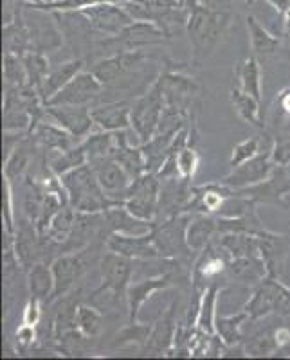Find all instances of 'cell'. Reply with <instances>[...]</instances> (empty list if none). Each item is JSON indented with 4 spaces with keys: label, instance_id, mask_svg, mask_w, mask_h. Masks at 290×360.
Here are the masks:
<instances>
[{
    "label": "cell",
    "instance_id": "ba28073f",
    "mask_svg": "<svg viewBox=\"0 0 290 360\" xmlns=\"http://www.w3.org/2000/svg\"><path fill=\"white\" fill-rule=\"evenodd\" d=\"M189 218L191 213H182L166 220L156 221L151 236L159 249L160 259H184L188 258L191 249L186 240Z\"/></svg>",
    "mask_w": 290,
    "mask_h": 360
},
{
    "label": "cell",
    "instance_id": "83f0119b",
    "mask_svg": "<svg viewBox=\"0 0 290 360\" xmlns=\"http://www.w3.org/2000/svg\"><path fill=\"white\" fill-rule=\"evenodd\" d=\"M106 225L111 233H123V234H146L153 229L156 221H146L141 218H135L134 214L125 207L123 204L112 205L105 211Z\"/></svg>",
    "mask_w": 290,
    "mask_h": 360
},
{
    "label": "cell",
    "instance_id": "3957f363",
    "mask_svg": "<svg viewBox=\"0 0 290 360\" xmlns=\"http://www.w3.org/2000/svg\"><path fill=\"white\" fill-rule=\"evenodd\" d=\"M98 256V247L94 243H89L87 247L72 252L60 254L51 262L54 274V290L51 295L49 303H54L56 299L63 297L74 288V285L85 276L90 269L94 258Z\"/></svg>",
    "mask_w": 290,
    "mask_h": 360
},
{
    "label": "cell",
    "instance_id": "e575fe53",
    "mask_svg": "<svg viewBox=\"0 0 290 360\" xmlns=\"http://www.w3.org/2000/svg\"><path fill=\"white\" fill-rule=\"evenodd\" d=\"M227 270L231 276L246 283H260L267 276V266L262 256H241L231 258Z\"/></svg>",
    "mask_w": 290,
    "mask_h": 360
},
{
    "label": "cell",
    "instance_id": "cb8c5ba5",
    "mask_svg": "<svg viewBox=\"0 0 290 360\" xmlns=\"http://www.w3.org/2000/svg\"><path fill=\"white\" fill-rule=\"evenodd\" d=\"M218 236V218L208 213H193L189 218L186 240L193 252H202Z\"/></svg>",
    "mask_w": 290,
    "mask_h": 360
},
{
    "label": "cell",
    "instance_id": "e0dca14e",
    "mask_svg": "<svg viewBox=\"0 0 290 360\" xmlns=\"http://www.w3.org/2000/svg\"><path fill=\"white\" fill-rule=\"evenodd\" d=\"M45 112L51 121L65 128L80 141L90 135V130L96 124L89 105H47Z\"/></svg>",
    "mask_w": 290,
    "mask_h": 360
},
{
    "label": "cell",
    "instance_id": "52a82bcc",
    "mask_svg": "<svg viewBox=\"0 0 290 360\" xmlns=\"http://www.w3.org/2000/svg\"><path fill=\"white\" fill-rule=\"evenodd\" d=\"M99 269H101V285L92 292L90 299L101 294H112L114 303H119V299L127 301V290L134 274V259L108 250L99 259Z\"/></svg>",
    "mask_w": 290,
    "mask_h": 360
},
{
    "label": "cell",
    "instance_id": "30bf717a",
    "mask_svg": "<svg viewBox=\"0 0 290 360\" xmlns=\"http://www.w3.org/2000/svg\"><path fill=\"white\" fill-rule=\"evenodd\" d=\"M229 262H231V256L218 240L209 243L202 252H198V258H196L191 270V287L195 295L201 297L202 292L211 285L208 281L224 274L229 266Z\"/></svg>",
    "mask_w": 290,
    "mask_h": 360
},
{
    "label": "cell",
    "instance_id": "6da1fadb",
    "mask_svg": "<svg viewBox=\"0 0 290 360\" xmlns=\"http://www.w3.org/2000/svg\"><path fill=\"white\" fill-rule=\"evenodd\" d=\"M189 6V18L186 34L191 47V65L201 67L208 62L231 27L233 15L229 9L218 11L201 4V0H186Z\"/></svg>",
    "mask_w": 290,
    "mask_h": 360
},
{
    "label": "cell",
    "instance_id": "11a10c76",
    "mask_svg": "<svg viewBox=\"0 0 290 360\" xmlns=\"http://www.w3.org/2000/svg\"><path fill=\"white\" fill-rule=\"evenodd\" d=\"M106 2H118V4H121V2H128V0H106Z\"/></svg>",
    "mask_w": 290,
    "mask_h": 360
},
{
    "label": "cell",
    "instance_id": "44dd1931",
    "mask_svg": "<svg viewBox=\"0 0 290 360\" xmlns=\"http://www.w3.org/2000/svg\"><path fill=\"white\" fill-rule=\"evenodd\" d=\"M2 41H4V54H17L24 56L31 51V37L24 20V8L15 4V11L6 18L2 27Z\"/></svg>",
    "mask_w": 290,
    "mask_h": 360
},
{
    "label": "cell",
    "instance_id": "7402d4cb",
    "mask_svg": "<svg viewBox=\"0 0 290 360\" xmlns=\"http://www.w3.org/2000/svg\"><path fill=\"white\" fill-rule=\"evenodd\" d=\"M258 238H260V252H262V258L267 266V276L278 278L290 245L289 236L267 231V233L260 234Z\"/></svg>",
    "mask_w": 290,
    "mask_h": 360
},
{
    "label": "cell",
    "instance_id": "816d5d0a",
    "mask_svg": "<svg viewBox=\"0 0 290 360\" xmlns=\"http://www.w3.org/2000/svg\"><path fill=\"white\" fill-rule=\"evenodd\" d=\"M276 114L290 117V85L279 90L278 98H276Z\"/></svg>",
    "mask_w": 290,
    "mask_h": 360
},
{
    "label": "cell",
    "instance_id": "ac0fdd59",
    "mask_svg": "<svg viewBox=\"0 0 290 360\" xmlns=\"http://www.w3.org/2000/svg\"><path fill=\"white\" fill-rule=\"evenodd\" d=\"M90 166L98 176L99 184L112 200L121 202V195L130 186L132 179L127 169L114 159V157H103V159L90 160Z\"/></svg>",
    "mask_w": 290,
    "mask_h": 360
},
{
    "label": "cell",
    "instance_id": "4dcf8cb0",
    "mask_svg": "<svg viewBox=\"0 0 290 360\" xmlns=\"http://www.w3.org/2000/svg\"><path fill=\"white\" fill-rule=\"evenodd\" d=\"M222 288L217 283H211L196 303L195 326L208 335H215V321H217V301Z\"/></svg>",
    "mask_w": 290,
    "mask_h": 360
},
{
    "label": "cell",
    "instance_id": "f907efd6",
    "mask_svg": "<svg viewBox=\"0 0 290 360\" xmlns=\"http://www.w3.org/2000/svg\"><path fill=\"white\" fill-rule=\"evenodd\" d=\"M38 339L37 333V326L33 324H25L22 323V326L17 330V344L20 349H27L31 348Z\"/></svg>",
    "mask_w": 290,
    "mask_h": 360
},
{
    "label": "cell",
    "instance_id": "d6a6232c",
    "mask_svg": "<svg viewBox=\"0 0 290 360\" xmlns=\"http://www.w3.org/2000/svg\"><path fill=\"white\" fill-rule=\"evenodd\" d=\"M29 294L42 299L44 303H49L54 290L53 266L47 262H37L27 270Z\"/></svg>",
    "mask_w": 290,
    "mask_h": 360
},
{
    "label": "cell",
    "instance_id": "c3c4849f",
    "mask_svg": "<svg viewBox=\"0 0 290 360\" xmlns=\"http://www.w3.org/2000/svg\"><path fill=\"white\" fill-rule=\"evenodd\" d=\"M42 303H44L42 299L34 297V295H29L24 311H22V323L38 326V323L42 321Z\"/></svg>",
    "mask_w": 290,
    "mask_h": 360
},
{
    "label": "cell",
    "instance_id": "ffe728a7",
    "mask_svg": "<svg viewBox=\"0 0 290 360\" xmlns=\"http://www.w3.org/2000/svg\"><path fill=\"white\" fill-rule=\"evenodd\" d=\"M92 119H94L96 127L105 131H123L132 130V103L127 99L121 101L105 103L98 107L90 108Z\"/></svg>",
    "mask_w": 290,
    "mask_h": 360
},
{
    "label": "cell",
    "instance_id": "681fc988",
    "mask_svg": "<svg viewBox=\"0 0 290 360\" xmlns=\"http://www.w3.org/2000/svg\"><path fill=\"white\" fill-rule=\"evenodd\" d=\"M270 157H272L276 166L289 168L290 166V139H276L270 148Z\"/></svg>",
    "mask_w": 290,
    "mask_h": 360
},
{
    "label": "cell",
    "instance_id": "5bb4252c",
    "mask_svg": "<svg viewBox=\"0 0 290 360\" xmlns=\"http://www.w3.org/2000/svg\"><path fill=\"white\" fill-rule=\"evenodd\" d=\"M238 193L256 204H274L285 207V198L290 195V169L276 166L263 182L246 189H238Z\"/></svg>",
    "mask_w": 290,
    "mask_h": 360
},
{
    "label": "cell",
    "instance_id": "bcb514c9",
    "mask_svg": "<svg viewBox=\"0 0 290 360\" xmlns=\"http://www.w3.org/2000/svg\"><path fill=\"white\" fill-rule=\"evenodd\" d=\"M258 153H260V139L258 137L244 139L233 148V153H231V159H229V166L237 168L241 162H246V160L256 157Z\"/></svg>",
    "mask_w": 290,
    "mask_h": 360
},
{
    "label": "cell",
    "instance_id": "60d3db41",
    "mask_svg": "<svg viewBox=\"0 0 290 360\" xmlns=\"http://www.w3.org/2000/svg\"><path fill=\"white\" fill-rule=\"evenodd\" d=\"M87 162H89V157H87L83 144L80 143L78 146L70 148L67 152H58L56 155L49 160V168L54 175L62 179L65 173L72 172V169L80 168V166H83V164Z\"/></svg>",
    "mask_w": 290,
    "mask_h": 360
},
{
    "label": "cell",
    "instance_id": "7dc6e473",
    "mask_svg": "<svg viewBox=\"0 0 290 360\" xmlns=\"http://www.w3.org/2000/svg\"><path fill=\"white\" fill-rule=\"evenodd\" d=\"M4 180V195H2V214H4V231L8 233L15 234V211H13V189H11V182H9L6 176H2Z\"/></svg>",
    "mask_w": 290,
    "mask_h": 360
},
{
    "label": "cell",
    "instance_id": "8fae6325",
    "mask_svg": "<svg viewBox=\"0 0 290 360\" xmlns=\"http://www.w3.org/2000/svg\"><path fill=\"white\" fill-rule=\"evenodd\" d=\"M156 83L159 85L160 92H163L166 105L184 108L186 112L191 114L189 108L193 107V99L201 92V85L195 79L189 78V76H184V74H180L179 70H172L168 67V69H164L159 74V78L156 79Z\"/></svg>",
    "mask_w": 290,
    "mask_h": 360
},
{
    "label": "cell",
    "instance_id": "603a6c76",
    "mask_svg": "<svg viewBox=\"0 0 290 360\" xmlns=\"http://www.w3.org/2000/svg\"><path fill=\"white\" fill-rule=\"evenodd\" d=\"M177 303H172V307L168 308L163 315H160L157 323L153 324L151 335L148 339L146 352L150 353H166L172 349L173 342H175V333L179 323H177Z\"/></svg>",
    "mask_w": 290,
    "mask_h": 360
},
{
    "label": "cell",
    "instance_id": "f35d334b",
    "mask_svg": "<svg viewBox=\"0 0 290 360\" xmlns=\"http://www.w3.org/2000/svg\"><path fill=\"white\" fill-rule=\"evenodd\" d=\"M151 330H153V324H143L139 321H134L125 328H121L118 333L114 335V340H112V348H123V346H128V344H135V346H141V348H146L148 339L151 335Z\"/></svg>",
    "mask_w": 290,
    "mask_h": 360
},
{
    "label": "cell",
    "instance_id": "db71d44e",
    "mask_svg": "<svg viewBox=\"0 0 290 360\" xmlns=\"http://www.w3.org/2000/svg\"><path fill=\"white\" fill-rule=\"evenodd\" d=\"M8 2H13V4H18V6H29V4H42V2H49V0H8Z\"/></svg>",
    "mask_w": 290,
    "mask_h": 360
},
{
    "label": "cell",
    "instance_id": "ee69618b",
    "mask_svg": "<svg viewBox=\"0 0 290 360\" xmlns=\"http://www.w3.org/2000/svg\"><path fill=\"white\" fill-rule=\"evenodd\" d=\"M4 82L6 89H22L27 86V72L22 56L4 54Z\"/></svg>",
    "mask_w": 290,
    "mask_h": 360
},
{
    "label": "cell",
    "instance_id": "7a4b0ae2",
    "mask_svg": "<svg viewBox=\"0 0 290 360\" xmlns=\"http://www.w3.org/2000/svg\"><path fill=\"white\" fill-rule=\"evenodd\" d=\"M62 184L69 197V204L80 213H103L112 205L121 204L106 195L89 162L65 173L62 176Z\"/></svg>",
    "mask_w": 290,
    "mask_h": 360
},
{
    "label": "cell",
    "instance_id": "7c38bea8",
    "mask_svg": "<svg viewBox=\"0 0 290 360\" xmlns=\"http://www.w3.org/2000/svg\"><path fill=\"white\" fill-rule=\"evenodd\" d=\"M105 92V85L94 76L92 70H82V72L67 83L58 94H54L47 105H89L101 98Z\"/></svg>",
    "mask_w": 290,
    "mask_h": 360
},
{
    "label": "cell",
    "instance_id": "f546056e",
    "mask_svg": "<svg viewBox=\"0 0 290 360\" xmlns=\"http://www.w3.org/2000/svg\"><path fill=\"white\" fill-rule=\"evenodd\" d=\"M246 22L247 31H249L253 56H256L258 60H267V58L274 56L276 51L279 49V37L270 33L269 29L260 24V20L256 17H253V15H249L246 18Z\"/></svg>",
    "mask_w": 290,
    "mask_h": 360
},
{
    "label": "cell",
    "instance_id": "d590c367",
    "mask_svg": "<svg viewBox=\"0 0 290 360\" xmlns=\"http://www.w3.org/2000/svg\"><path fill=\"white\" fill-rule=\"evenodd\" d=\"M29 141H31V137H25L4 162L2 176H6L11 184L15 180L22 179L31 169V148H29Z\"/></svg>",
    "mask_w": 290,
    "mask_h": 360
},
{
    "label": "cell",
    "instance_id": "ab89813d",
    "mask_svg": "<svg viewBox=\"0 0 290 360\" xmlns=\"http://www.w3.org/2000/svg\"><path fill=\"white\" fill-rule=\"evenodd\" d=\"M74 221H76V209L70 204L63 205L56 214H54L53 221L49 225V231L44 236H49L53 242L65 245V242L70 238L74 229Z\"/></svg>",
    "mask_w": 290,
    "mask_h": 360
},
{
    "label": "cell",
    "instance_id": "8d00e7d4",
    "mask_svg": "<svg viewBox=\"0 0 290 360\" xmlns=\"http://www.w3.org/2000/svg\"><path fill=\"white\" fill-rule=\"evenodd\" d=\"M118 134L119 131H105L101 130L99 134H90L87 135L85 139L82 141L83 148H85L87 157L90 160L103 159V157H112L118 144Z\"/></svg>",
    "mask_w": 290,
    "mask_h": 360
},
{
    "label": "cell",
    "instance_id": "9a60e30c",
    "mask_svg": "<svg viewBox=\"0 0 290 360\" xmlns=\"http://www.w3.org/2000/svg\"><path fill=\"white\" fill-rule=\"evenodd\" d=\"M83 15L89 18L90 25L98 31L101 37H115L125 27L135 22L127 13V9L118 2H99L83 9Z\"/></svg>",
    "mask_w": 290,
    "mask_h": 360
},
{
    "label": "cell",
    "instance_id": "1f68e13d",
    "mask_svg": "<svg viewBox=\"0 0 290 360\" xmlns=\"http://www.w3.org/2000/svg\"><path fill=\"white\" fill-rule=\"evenodd\" d=\"M229 99H231V105H233L234 112H237L238 117H240L244 123L251 124V127L254 128H265L262 115V101H258V99L253 98L251 94H246V92L238 89V86H231Z\"/></svg>",
    "mask_w": 290,
    "mask_h": 360
},
{
    "label": "cell",
    "instance_id": "7bdbcfd3",
    "mask_svg": "<svg viewBox=\"0 0 290 360\" xmlns=\"http://www.w3.org/2000/svg\"><path fill=\"white\" fill-rule=\"evenodd\" d=\"M58 342L56 349L62 352L63 355H82L89 349L90 346V337H87L85 333L80 332L78 328H72L69 332L62 333L60 337L54 339Z\"/></svg>",
    "mask_w": 290,
    "mask_h": 360
},
{
    "label": "cell",
    "instance_id": "f1b7e54d",
    "mask_svg": "<svg viewBox=\"0 0 290 360\" xmlns=\"http://www.w3.org/2000/svg\"><path fill=\"white\" fill-rule=\"evenodd\" d=\"M234 78L238 82V89L262 101V67L256 56L238 60L234 65Z\"/></svg>",
    "mask_w": 290,
    "mask_h": 360
},
{
    "label": "cell",
    "instance_id": "4fadbf2b",
    "mask_svg": "<svg viewBox=\"0 0 290 360\" xmlns=\"http://www.w3.org/2000/svg\"><path fill=\"white\" fill-rule=\"evenodd\" d=\"M106 250L121 254L134 262H148V259H160L151 231L146 234H123L111 233L105 240Z\"/></svg>",
    "mask_w": 290,
    "mask_h": 360
},
{
    "label": "cell",
    "instance_id": "484cf974",
    "mask_svg": "<svg viewBox=\"0 0 290 360\" xmlns=\"http://www.w3.org/2000/svg\"><path fill=\"white\" fill-rule=\"evenodd\" d=\"M31 135H33L34 143L40 144L44 150H49V152H67V150L82 143L78 137H74L70 131H67L65 128H62L54 121L53 123L42 121Z\"/></svg>",
    "mask_w": 290,
    "mask_h": 360
},
{
    "label": "cell",
    "instance_id": "74e56055",
    "mask_svg": "<svg viewBox=\"0 0 290 360\" xmlns=\"http://www.w3.org/2000/svg\"><path fill=\"white\" fill-rule=\"evenodd\" d=\"M22 62L25 65V72H27V85L31 89L38 90L42 96V86H44L45 78L51 70V63L44 53H37V51H29L22 56ZM44 99V98H42Z\"/></svg>",
    "mask_w": 290,
    "mask_h": 360
},
{
    "label": "cell",
    "instance_id": "836d02e7",
    "mask_svg": "<svg viewBox=\"0 0 290 360\" xmlns=\"http://www.w3.org/2000/svg\"><path fill=\"white\" fill-rule=\"evenodd\" d=\"M249 319V314L246 310L238 311L234 315H220L217 314V321H215V333L224 340L227 348H234L238 344L244 342V333L241 328Z\"/></svg>",
    "mask_w": 290,
    "mask_h": 360
},
{
    "label": "cell",
    "instance_id": "2e32d148",
    "mask_svg": "<svg viewBox=\"0 0 290 360\" xmlns=\"http://www.w3.org/2000/svg\"><path fill=\"white\" fill-rule=\"evenodd\" d=\"M274 168H276V164H274L272 157H270V150L263 153L260 152L256 157L231 169V173L225 175L224 179H220V182L238 191V189H246L263 182L272 173Z\"/></svg>",
    "mask_w": 290,
    "mask_h": 360
},
{
    "label": "cell",
    "instance_id": "5b68a950",
    "mask_svg": "<svg viewBox=\"0 0 290 360\" xmlns=\"http://www.w3.org/2000/svg\"><path fill=\"white\" fill-rule=\"evenodd\" d=\"M241 310L249 314L251 321L269 317L272 314L290 311V288L278 281V278L265 276L262 281L256 283L253 294Z\"/></svg>",
    "mask_w": 290,
    "mask_h": 360
},
{
    "label": "cell",
    "instance_id": "8992f818",
    "mask_svg": "<svg viewBox=\"0 0 290 360\" xmlns=\"http://www.w3.org/2000/svg\"><path fill=\"white\" fill-rule=\"evenodd\" d=\"M164 108L166 101L157 83L132 103V134L139 139V144H146L157 134Z\"/></svg>",
    "mask_w": 290,
    "mask_h": 360
},
{
    "label": "cell",
    "instance_id": "d6986e66",
    "mask_svg": "<svg viewBox=\"0 0 290 360\" xmlns=\"http://www.w3.org/2000/svg\"><path fill=\"white\" fill-rule=\"evenodd\" d=\"M172 285V276L170 272H164V274L153 276V278L141 279L137 283H130V287L127 290V307H128V321L134 323V321L139 319V314L143 310V307L146 304V301H150L151 295L156 292L164 290Z\"/></svg>",
    "mask_w": 290,
    "mask_h": 360
},
{
    "label": "cell",
    "instance_id": "f5cc1de1",
    "mask_svg": "<svg viewBox=\"0 0 290 360\" xmlns=\"http://www.w3.org/2000/svg\"><path fill=\"white\" fill-rule=\"evenodd\" d=\"M267 2H269L283 18H286V15H289L290 11V0H267Z\"/></svg>",
    "mask_w": 290,
    "mask_h": 360
},
{
    "label": "cell",
    "instance_id": "277c9868",
    "mask_svg": "<svg viewBox=\"0 0 290 360\" xmlns=\"http://www.w3.org/2000/svg\"><path fill=\"white\" fill-rule=\"evenodd\" d=\"M164 29H160L151 20H135L115 37H101L94 45V51H106L108 54L121 53V51H139L159 45L168 40Z\"/></svg>",
    "mask_w": 290,
    "mask_h": 360
},
{
    "label": "cell",
    "instance_id": "4316f807",
    "mask_svg": "<svg viewBox=\"0 0 290 360\" xmlns=\"http://www.w3.org/2000/svg\"><path fill=\"white\" fill-rule=\"evenodd\" d=\"M82 70H85V58H72L69 62L58 63L56 67H51L49 74H47V78L44 82V86H42L44 103H47L54 94H58Z\"/></svg>",
    "mask_w": 290,
    "mask_h": 360
},
{
    "label": "cell",
    "instance_id": "d4e9b609",
    "mask_svg": "<svg viewBox=\"0 0 290 360\" xmlns=\"http://www.w3.org/2000/svg\"><path fill=\"white\" fill-rule=\"evenodd\" d=\"M128 131L130 130H123L118 134V144H115V150L112 153V157L127 169V173L132 179H137V176L148 172V162L143 146L141 144L139 146H132L130 144Z\"/></svg>",
    "mask_w": 290,
    "mask_h": 360
},
{
    "label": "cell",
    "instance_id": "f6af8a7d",
    "mask_svg": "<svg viewBox=\"0 0 290 360\" xmlns=\"http://www.w3.org/2000/svg\"><path fill=\"white\" fill-rule=\"evenodd\" d=\"M244 349L246 356H270L272 353H278V342L274 339V332H265L244 344Z\"/></svg>",
    "mask_w": 290,
    "mask_h": 360
},
{
    "label": "cell",
    "instance_id": "9c48e42d",
    "mask_svg": "<svg viewBox=\"0 0 290 360\" xmlns=\"http://www.w3.org/2000/svg\"><path fill=\"white\" fill-rule=\"evenodd\" d=\"M22 8H24V20L29 29V37H31V51L47 54L51 51L60 49L65 38L53 13L27 8V6H22Z\"/></svg>",
    "mask_w": 290,
    "mask_h": 360
},
{
    "label": "cell",
    "instance_id": "b9f144b4",
    "mask_svg": "<svg viewBox=\"0 0 290 360\" xmlns=\"http://www.w3.org/2000/svg\"><path fill=\"white\" fill-rule=\"evenodd\" d=\"M103 326V314L90 304L80 303L76 308V328L87 337L94 339Z\"/></svg>",
    "mask_w": 290,
    "mask_h": 360
}]
</instances>
